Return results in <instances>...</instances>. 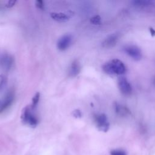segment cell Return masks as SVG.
<instances>
[{
	"mask_svg": "<svg viewBox=\"0 0 155 155\" xmlns=\"http://www.w3.org/2000/svg\"><path fill=\"white\" fill-rule=\"evenodd\" d=\"M105 73L109 75H123L126 71L124 63L118 59H114L106 63L102 67Z\"/></svg>",
	"mask_w": 155,
	"mask_h": 155,
	"instance_id": "1",
	"label": "cell"
},
{
	"mask_svg": "<svg viewBox=\"0 0 155 155\" xmlns=\"http://www.w3.org/2000/svg\"><path fill=\"white\" fill-rule=\"evenodd\" d=\"M150 33L151 34L152 36H154L155 35V30L153 29L150 28Z\"/></svg>",
	"mask_w": 155,
	"mask_h": 155,
	"instance_id": "21",
	"label": "cell"
},
{
	"mask_svg": "<svg viewBox=\"0 0 155 155\" xmlns=\"http://www.w3.org/2000/svg\"><path fill=\"white\" fill-rule=\"evenodd\" d=\"M90 22L94 25H100L101 24V18L99 15L94 16L91 18Z\"/></svg>",
	"mask_w": 155,
	"mask_h": 155,
	"instance_id": "16",
	"label": "cell"
},
{
	"mask_svg": "<svg viewBox=\"0 0 155 155\" xmlns=\"http://www.w3.org/2000/svg\"><path fill=\"white\" fill-rule=\"evenodd\" d=\"M72 115L73 116L76 118H79L82 116V113L81 112L78 110V109H76V110H75L73 113H72Z\"/></svg>",
	"mask_w": 155,
	"mask_h": 155,
	"instance_id": "19",
	"label": "cell"
},
{
	"mask_svg": "<svg viewBox=\"0 0 155 155\" xmlns=\"http://www.w3.org/2000/svg\"><path fill=\"white\" fill-rule=\"evenodd\" d=\"M16 3H17L16 1H12H12H8V2L7 3L6 6L7 7H8V8H10V7H13Z\"/></svg>",
	"mask_w": 155,
	"mask_h": 155,
	"instance_id": "20",
	"label": "cell"
},
{
	"mask_svg": "<svg viewBox=\"0 0 155 155\" xmlns=\"http://www.w3.org/2000/svg\"><path fill=\"white\" fill-rule=\"evenodd\" d=\"M7 84V78L5 76L0 75V92L4 90Z\"/></svg>",
	"mask_w": 155,
	"mask_h": 155,
	"instance_id": "15",
	"label": "cell"
},
{
	"mask_svg": "<svg viewBox=\"0 0 155 155\" xmlns=\"http://www.w3.org/2000/svg\"><path fill=\"white\" fill-rule=\"evenodd\" d=\"M33 110L30 106H26L22 111L21 119L22 122L31 127H36L38 124V120L36 116L32 113Z\"/></svg>",
	"mask_w": 155,
	"mask_h": 155,
	"instance_id": "2",
	"label": "cell"
},
{
	"mask_svg": "<svg viewBox=\"0 0 155 155\" xmlns=\"http://www.w3.org/2000/svg\"><path fill=\"white\" fill-rule=\"evenodd\" d=\"M81 65L78 60H74L71 64L68 70L69 76L71 77H75L80 73Z\"/></svg>",
	"mask_w": 155,
	"mask_h": 155,
	"instance_id": "10",
	"label": "cell"
},
{
	"mask_svg": "<svg viewBox=\"0 0 155 155\" xmlns=\"http://www.w3.org/2000/svg\"><path fill=\"white\" fill-rule=\"evenodd\" d=\"M50 17L53 19L58 22H66L69 19L68 16L64 13L53 12L50 14Z\"/></svg>",
	"mask_w": 155,
	"mask_h": 155,
	"instance_id": "12",
	"label": "cell"
},
{
	"mask_svg": "<svg viewBox=\"0 0 155 155\" xmlns=\"http://www.w3.org/2000/svg\"><path fill=\"white\" fill-rule=\"evenodd\" d=\"M118 87L121 92L126 96L130 95L132 92V86L130 85L129 82L126 78L124 76H121L118 78Z\"/></svg>",
	"mask_w": 155,
	"mask_h": 155,
	"instance_id": "5",
	"label": "cell"
},
{
	"mask_svg": "<svg viewBox=\"0 0 155 155\" xmlns=\"http://www.w3.org/2000/svg\"><path fill=\"white\" fill-rule=\"evenodd\" d=\"M115 109L116 113L118 115L122 116H127L130 113V112L127 107L123 105H121L120 104L116 103V102L115 103Z\"/></svg>",
	"mask_w": 155,
	"mask_h": 155,
	"instance_id": "11",
	"label": "cell"
},
{
	"mask_svg": "<svg viewBox=\"0 0 155 155\" xmlns=\"http://www.w3.org/2000/svg\"><path fill=\"white\" fill-rule=\"evenodd\" d=\"M14 59L9 54H3L0 56V67L4 71H9L12 66Z\"/></svg>",
	"mask_w": 155,
	"mask_h": 155,
	"instance_id": "8",
	"label": "cell"
},
{
	"mask_svg": "<svg viewBox=\"0 0 155 155\" xmlns=\"http://www.w3.org/2000/svg\"><path fill=\"white\" fill-rule=\"evenodd\" d=\"M95 123L98 129L102 132H106L109 129L110 124L107 120V116L104 114H99L95 116Z\"/></svg>",
	"mask_w": 155,
	"mask_h": 155,
	"instance_id": "3",
	"label": "cell"
},
{
	"mask_svg": "<svg viewBox=\"0 0 155 155\" xmlns=\"http://www.w3.org/2000/svg\"><path fill=\"white\" fill-rule=\"evenodd\" d=\"M125 52L136 61H139L142 58V52L140 49L136 45H128L124 47Z\"/></svg>",
	"mask_w": 155,
	"mask_h": 155,
	"instance_id": "4",
	"label": "cell"
},
{
	"mask_svg": "<svg viewBox=\"0 0 155 155\" xmlns=\"http://www.w3.org/2000/svg\"><path fill=\"white\" fill-rule=\"evenodd\" d=\"M118 39L119 35L118 33L110 35L102 42V47H105V48H112L116 44Z\"/></svg>",
	"mask_w": 155,
	"mask_h": 155,
	"instance_id": "9",
	"label": "cell"
},
{
	"mask_svg": "<svg viewBox=\"0 0 155 155\" xmlns=\"http://www.w3.org/2000/svg\"><path fill=\"white\" fill-rule=\"evenodd\" d=\"M154 84H155V78H154Z\"/></svg>",
	"mask_w": 155,
	"mask_h": 155,
	"instance_id": "22",
	"label": "cell"
},
{
	"mask_svg": "<svg viewBox=\"0 0 155 155\" xmlns=\"http://www.w3.org/2000/svg\"><path fill=\"white\" fill-rule=\"evenodd\" d=\"M40 98V93L39 92H38L35 94V96L33 97V98L32 99V103L30 105L32 110H34V109L36 108V107H37V106L39 102Z\"/></svg>",
	"mask_w": 155,
	"mask_h": 155,
	"instance_id": "14",
	"label": "cell"
},
{
	"mask_svg": "<svg viewBox=\"0 0 155 155\" xmlns=\"http://www.w3.org/2000/svg\"><path fill=\"white\" fill-rule=\"evenodd\" d=\"M0 104H1V102H0Z\"/></svg>",
	"mask_w": 155,
	"mask_h": 155,
	"instance_id": "23",
	"label": "cell"
},
{
	"mask_svg": "<svg viewBox=\"0 0 155 155\" xmlns=\"http://www.w3.org/2000/svg\"><path fill=\"white\" fill-rule=\"evenodd\" d=\"M72 42V36L70 34H66L59 39L57 47L58 49L61 51L67 50Z\"/></svg>",
	"mask_w": 155,
	"mask_h": 155,
	"instance_id": "6",
	"label": "cell"
},
{
	"mask_svg": "<svg viewBox=\"0 0 155 155\" xmlns=\"http://www.w3.org/2000/svg\"><path fill=\"white\" fill-rule=\"evenodd\" d=\"M35 5L38 9L41 10H43L44 9V2L43 1H41V0H38V1H37L35 2Z\"/></svg>",
	"mask_w": 155,
	"mask_h": 155,
	"instance_id": "18",
	"label": "cell"
},
{
	"mask_svg": "<svg viewBox=\"0 0 155 155\" xmlns=\"http://www.w3.org/2000/svg\"><path fill=\"white\" fill-rule=\"evenodd\" d=\"M110 153V155H127L125 151L122 150H113Z\"/></svg>",
	"mask_w": 155,
	"mask_h": 155,
	"instance_id": "17",
	"label": "cell"
},
{
	"mask_svg": "<svg viewBox=\"0 0 155 155\" xmlns=\"http://www.w3.org/2000/svg\"><path fill=\"white\" fill-rule=\"evenodd\" d=\"M133 5L139 8H145L152 6L154 3L153 1H148V0H137L132 2Z\"/></svg>",
	"mask_w": 155,
	"mask_h": 155,
	"instance_id": "13",
	"label": "cell"
},
{
	"mask_svg": "<svg viewBox=\"0 0 155 155\" xmlns=\"http://www.w3.org/2000/svg\"><path fill=\"white\" fill-rule=\"evenodd\" d=\"M15 98V93L13 90L8 92L2 104H0V113L6 110L12 104Z\"/></svg>",
	"mask_w": 155,
	"mask_h": 155,
	"instance_id": "7",
	"label": "cell"
}]
</instances>
